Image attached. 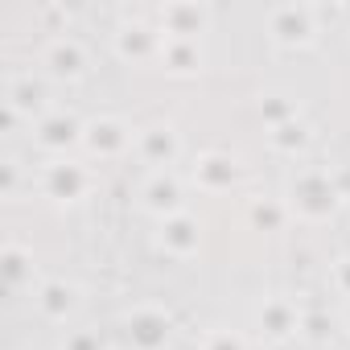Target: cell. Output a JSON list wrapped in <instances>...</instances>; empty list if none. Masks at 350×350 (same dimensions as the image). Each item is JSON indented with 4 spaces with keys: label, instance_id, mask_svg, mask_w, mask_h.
<instances>
[{
    "label": "cell",
    "instance_id": "7a4b0ae2",
    "mask_svg": "<svg viewBox=\"0 0 350 350\" xmlns=\"http://www.w3.org/2000/svg\"><path fill=\"white\" fill-rule=\"evenodd\" d=\"M190 231H194V227H190L186 219H178V223H169L165 239H169V243H178V247H190V243H194V235H190Z\"/></svg>",
    "mask_w": 350,
    "mask_h": 350
},
{
    "label": "cell",
    "instance_id": "5b68a950",
    "mask_svg": "<svg viewBox=\"0 0 350 350\" xmlns=\"http://www.w3.org/2000/svg\"><path fill=\"white\" fill-rule=\"evenodd\" d=\"M70 132H75V124H70V120H66V124H62V120H54V124L46 128V140H54V144H58V140H70Z\"/></svg>",
    "mask_w": 350,
    "mask_h": 350
},
{
    "label": "cell",
    "instance_id": "3957f363",
    "mask_svg": "<svg viewBox=\"0 0 350 350\" xmlns=\"http://www.w3.org/2000/svg\"><path fill=\"white\" fill-rule=\"evenodd\" d=\"M54 62H58L54 70H66V75H70V70H79V54H75L70 46H58V50H54Z\"/></svg>",
    "mask_w": 350,
    "mask_h": 350
},
{
    "label": "cell",
    "instance_id": "277c9868",
    "mask_svg": "<svg viewBox=\"0 0 350 350\" xmlns=\"http://www.w3.org/2000/svg\"><path fill=\"white\" fill-rule=\"evenodd\" d=\"M148 198H152V206H161V202H165V206H169V202H173V198H178V190H173V186H169V182H157V186H152V190H148Z\"/></svg>",
    "mask_w": 350,
    "mask_h": 350
},
{
    "label": "cell",
    "instance_id": "52a82bcc",
    "mask_svg": "<svg viewBox=\"0 0 350 350\" xmlns=\"http://www.w3.org/2000/svg\"><path fill=\"white\" fill-rule=\"evenodd\" d=\"M264 317H268V321H272V334H284V329H288V313H284V309H280V305H272V309H268V313H264Z\"/></svg>",
    "mask_w": 350,
    "mask_h": 350
},
{
    "label": "cell",
    "instance_id": "ba28073f",
    "mask_svg": "<svg viewBox=\"0 0 350 350\" xmlns=\"http://www.w3.org/2000/svg\"><path fill=\"white\" fill-rule=\"evenodd\" d=\"M54 186H66V190H79V173H54Z\"/></svg>",
    "mask_w": 350,
    "mask_h": 350
},
{
    "label": "cell",
    "instance_id": "9c48e42d",
    "mask_svg": "<svg viewBox=\"0 0 350 350\" xmlns=\"http://www.w3.org/2000/svg\"><path fill=\"white\" fill-rule=\"evenodd\" d=\"M211 350H239V342H227V338H215V346Z\"/></svg>",
    "mask_w": 350,
    "mask_h": 350
},
{
    "label": "cell",
    "instance_id": "6da1fadb",
    "mask_svg": "<svg viewBox=\"0 0 350 350\" xmlns=\"http://www.w3.org/2000/svg\"><path fill=\"white\" fill-rule=\"evenodd\" d=\"M132 325H136V338H140L144 346H157V342L165 338V321H161V317H136Z\"/></svg>",
    "mask_w": 350,
    "mask_h": 350
},
{
    "label": "cell",
    "instance_id": "30bf717a",
    "mask_svg": "<svg viewBox=\"0 0 350 350\" xmlns=\"http://www.w3.org/2000/svg\"><path fill=\"white\" fill-rule=\"evenodd\" d=\"M75 350H91V338H79V342H75Z\"/></svg>",
    "mask_w": 350,
    "mask_h": 350
},
{
    "label": "cell",
    "instance_id": "8992f818",
    "mask_svg": "<svg viewBox=\"0 0 350 350\" xmlns=\"http://www.w3.org/2000/svg\"><path fill=\"white\" fill-rule=\"evenodd\" d=\"M46 297H50V301H46V305H50V309H54V313H58V309H62V305H70V288H58V284H54V288H46Z\"/></svg>",
    "mask_w": 350,
    "mask_h": 350
}]
</instances>
